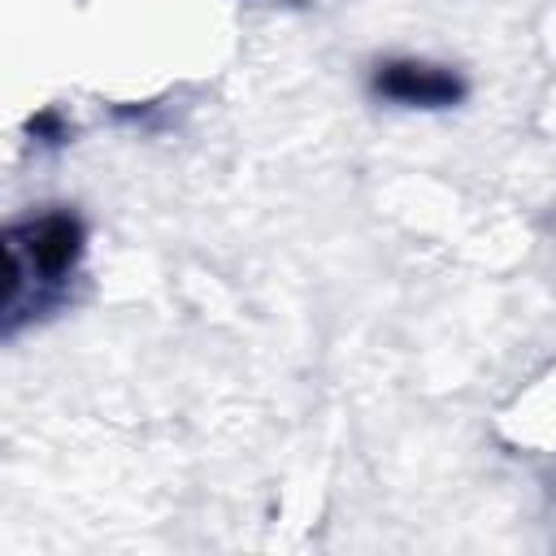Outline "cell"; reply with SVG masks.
Segmentation results:
<instances>
[{"label":"cell","instance_id":"cell-1","mask_svg":"<svg viewBox=\"0 0 556 556\" xmlns=\"http://www.w3.org/2000/svg\"><path fill=\"white\" fill-rule=\"evenodd\" d=\"M9 256H17V261L26 256L35 274L56 282L83 256V226L70 213H43L39 222H26L9 235Z\"/></svg>","mask_w":556,"mask_h":556},{"label":"cell","instance_id":"cell-2","mask_svg":"<svg viewBox=\"0 0 556 556\" xmlns=\"http://www.w3.org/2000/svg\"><path fill=\"white\" fill-rule=\"evenodd\" d=\"M374 91L400 104H417V109H443L456 104L465 96V83L452 70L426 65V61H387L374 74Z\"/></svg>","mask_w":556,"mask_h":556}]
</instances>
